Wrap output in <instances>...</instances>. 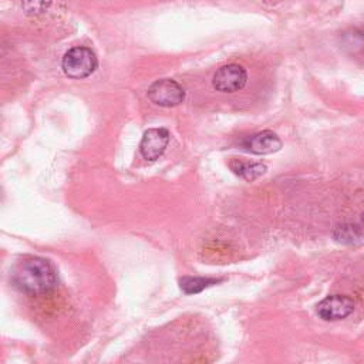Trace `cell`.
Instances as JSON below:
<instances>
[{
  "label": "cell",
  "instance_id": "8",
  "mask_svg": "<svg viewBox=\"0 0 364 364\" xmlns=\"http://www.w3.org/2000/svg\"><path fill=\"white\" fill-rule=\"evenodd\" d=\"M229 168L233 171V173L243 178L245 181H255L256 178L262 176L267 169L266 165L262 162H250L237 158H232L229 161Z\"/></svg>",
  "mask_w": 364,
  "mask_h": 364
},
{
  "label": "cell",
  "instance_id": "4",
  "mask_svg": "<svg viewBox=\"0 0 364 364\" xmlns=\"http://www.w3.org/2000/svg\"><path fill=\"white\" fill-rule=\"evenodd\" d=\"M247 82V73L239 64H228L220 67L212 78V85L222 92H233L242 90Z\"/></svg>",
  "mask_w": 364,
  "mask_h": 364
},
{
  "label": "cell",
  "instance_id": "10",
  "mask_svg": "<svg viewBox=\"0 0 364 364\" xmlns=\"http://www.w3.org/2000/svg\"><path fill=\"white\" fill-rule=\"evenodd\" d=\"M333 237L338 243L351 245V243H355L361 239V232L355 225H340L334 229Z\"/></svg>",
  "mask_w": 364,
  "mask_h": 364
},
{
  "label": "cell",
  "instance_id": "6",
  "mask_svg": "<svg viewBox=\"0 0 364 364\" xmlns=\"http://www.w3.org/2000/svg\"><path fill=\"white\" fill-rule=\"evenodd\" d=\"M354 310V303L348 296L343 294H333L323 299L317 304V314L327 321L341 320L350 316Z\"/></svg>",
  "mask_w": 364,
  "mask_h": 364
},
{
  "label": "cell",
  "instance_id": "5",
  "mask_svg": "<svg viewBox=\"0 0 364 364\" xmlns=\"http://www.w3.org/2000/svg\"><path fill=\"white\" fill-rule=\"evenodd\" d=\"M169 131L166 128H149L144 132L139 144L141 155L146 161H156L166 149L169 142Z\"/></svg>",
  "mask_w": 364,
  "mask_h": 364
},
{
  "label": "cell",
  "instance_id": "11",
  "mask_svg": "<svg viewBox=\"0 0 364 364\" xmlns=\"http://www.w3.org/2000/svg\"><path fill=\"white\" fill-rule=\"evenodd\" d=\"M363 222H364V215H363Z\"/></svg>",
  "mask_w": 364,
  "mask_h": 364
},
{
  "label": "cell",
  "instance_id": "9",
  "mask_svg": "<svg viewBox=\"0 0 364 364\" xmlns=\"http://www.w3.org/2000/svg\"><path fill=\"white\" fill-rule=\"evenodd\" d=\"M219 280L216 279H209V277H182L179 280L181 283V289L186 293V294H195L202 291L203 289L218 283Z\"/></svg>",
  "mask_w": 364,
  "mask_h": 364
},
{
  "label": "cell",
  "instance_id": "7",
  "mask_svg": "<svg viewBox=\"0 0 364 364\" xmlns=\"http://www.w3.org/2000/svg\"><path fill=\"white\" fill-rule=\"evenodd\" d=\"M243 149L257 154V155H267L277 152L282 148V141L280 138L273 132V131H260L253 135L246 136L242 141Z\"/></svg>",
  "mask_w": 364,
  "mask_h": 364
},
{
  "label": "cell",
  "instance_id": "3",
  "mask_svg": "<svg viewBox=\"0 0 364 364\" xmlns=\"http://www.w3.org/2000/svg\"><path fill=\"white\" fill-rule=\"evenodd\" d=\"M148 98L159 107H176L185 100V90L178 81L162 78L151 84L148 88Z\"/></svg>",
  "mask_w": 364,
  "mask_h": 364
},
{
  "label": "cell",
  "instance_id": "1",
  "mask_svg": "<svg viewBox=\"0 0 364 364\" xmlns=\"http://www.w3.org/2000/svg\"><path fill=\"white\" fill-rule=\"evenodd\" d=\"M11 283L21 291L40 294L51 290L57 283L53 263L44 257H26L11 270Z\"/></svg>",
  "mask_w": 364,
  "mask_h": 364
},
{
  "label": "cell",
  "instance_id": "2",
  "mask_svg": "<svg viewBox=\"0 0 364 364\" xmlns=\"http://www.w3.org/2000/svg\"><path fill=\"white\" fill-rule=\"evenodd\" d=\"M61 67L67 77L80 80L91 75L97 70L98 58L91 48L77 46L64 54Z\"/></svg>",
  "mask_w": 364,
  "mask_h": 364
}]
</instances>
